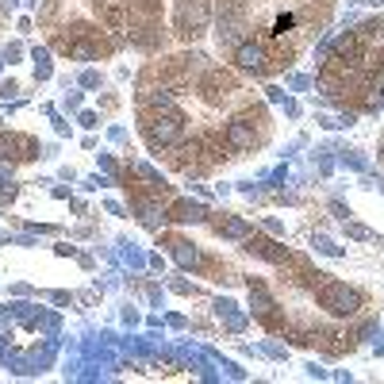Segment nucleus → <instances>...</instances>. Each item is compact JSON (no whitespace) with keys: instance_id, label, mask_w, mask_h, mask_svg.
Masks as SVG:
<instances>
[{"instance_id":"f257e3e1","label":"nucleus","mask_w":384,"mask_h":384,"mask_svg":"<svg viewBox=\"0 0 384 384\" xmlns=\"http://www.w3.org/2000/svg\"><path fill=\"white\" fill-rule=\"evenodd\" d=\"M143 138L154 150L177 146L185 138V124H181V111H146L143 116Z\"/></svg>"},{"instance_id":"f03ea898","label":"nucleus","mask_w":384,"mask_h":384,"mask_svg":"<svg viewBox=\"0 0 384 384\" xmlns=\"http://www.w3.org/2000/svg\"><path fill=\"white\" fill-rule=\"evenodd\" d=\"M208 16H212L208 0H189V4H181V12H177V31H181L185 39H196V35L208 31Z\"/></svg>"},{"instance_id":"7ed1b4c3","label":"nucleus","mask_w":384,"mask_h":384,"mask_svg":"<svg viewBox=\"0 0 384 384\" xmlns=\"http://www.w3.org/2000/svg\"><path fill=\"white\" fill-rule=\"evenodd\" d=\"M319 307H327L331 315H353L361 307V296L346 285H327L319 292Z\"/></svg>"},{"instance_id":"20e7f679","label":"nucleus","mask_w":384,"mask_h":384,"mask_svg":"<svg viewBox=\"0 0 384 384\" xmlns=\"http://www.w3.org/2000/svg\"><path fill=\"white\" fill-rule=\"evenodd\" d=\"M235 62L242 65V70H254V73H265V46L261 43H238L235 46Z\"/></svg>"},{"instance_id":"39448f33","label":"nucleus","mask_w":384,"mask_h":384,"mask_svg":"<svg viewBox=\"0 0 384 384\" xmlns=\"http://www.w3.org/2000/svg\"><path fill=\"white\" fill-rule=\"evenodd\" d=\"M0 158H35V143L27 135H0Z\"/></svg>"},{"instance_id":"423d86ee","label":"nucleus","mask_w":384,"mask_h":384,"mask_svg":"<svg viewBox=\"0 0 384 384\" xmlns=\"http://www.w3.org/2000/svg\"><path fill=\"white\" fill-rule=\"evenodd\" d=\"M254 143H258V138H254V127H250V124H242V119L227 124V146L231 150H238V154H242V150H254Z\"/></svg>"},{"instance_id":"0eeeda50","label":"nucleus","mask_w":384,"mask_h":384,"mask_svg":"<svg viewBox=\"0 0 384 384\" xmlns=\"http://www.w3.org/2000/svg\"><path fill=\"white\" fill-rule=\"evenodd\" d=\"M200 89L212 92V97H227V92H235V77L223 73V70H208V73H204V81H200Z\"/></svg>"},{"instance_id":"6e6552de","label":"nucleus","mask_w":384,"mask_h":384,"mask_svg":"<svg viewBox=\"0 0 384 384\" xmlns=\"http://www.w3.org/2000/svg\"><path fill=\"white\" fill-rule=\"evenodd\" d=\"M246 250H250V254H261L265 261H277V265H280V261H288V250L277 246V242H269V238H250Z\"/></svg>"},{"instance_id":"1a4fd4ad","label":"nucleus","mask_w":384,"mask_h":384,"mask_svg":"<svg viewBox=\"0 0 384 384\" xmlns=\"http://www.w3.org/2000/svg\"><path fill=\"white\" fill-rule=\"evenodd\" d=\"M173 254H177V261H181V265H192V261H196V250H189L185 242H177V250H173Z\"/></svg>"},{"instance_id":"9d476101","label":"nucleus","mask_w":384,"mask_h":384,"mask_svg":"<svg viewBox=\"0 0 384 384\" xmlns=\"http://www.w3.org/2000/svg\"><path fill=\"white\" fill-rule=\"evenodd\" d=\"M219 231H227V235H242V231H246V223H242V219H227Z\"/></svg>"}]
</instances>
